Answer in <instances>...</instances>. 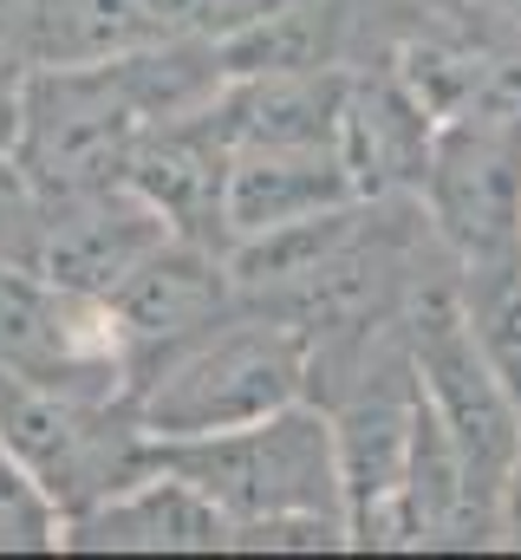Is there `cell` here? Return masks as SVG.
Returning <instances> with one entry per match:
<instances>
[{
    "instance_id": "17",
    "label": "cell",
    "mask_w": 521,
    "mask_h": 560,
    "mask_svg": "<svg viewBox=\"0 0 521 560\" xmlns=\"http://www.w3.org/2000/svg\"><path fill=\"white\" fill-rule=\"evenodd\" d=\"M150 7H157V20H163L170 39H216L222 46V39L260 26L267 13H280L293 0H150Z\"/></svg>"
},
{
    "instance_id": "15",
    "label": "cell",
    "mask_w": 521,
    "mask_h": 560,
    "mask_svg": "<svg viewBox=\"0 0 521 560\" xmlns=\"http://www.w3.org/2000/svg\"><path fill=\"white\" fill-rule=\"evenodd\" d=\"M456 287H463V313H470L496 378L509 385V398L521 411V248L456 261Z\"/></svg>"
},
{
    "instance_id": "21",
    "label": "cell",
    "mask_w": 521,
    "mask_h": 560,
    "mask_svg": "<svg viewBox=\"0 0 521 560\" xmlns=\"http://www.w3.org/2000/svg\"><path fill=\"white\" fill-rule=\"evenodd\" d=\"M410 7H463V0H410Z\"/></svg>"
},
{
    "instance_id": "22",
    "label": "cell",
    "mask_w": 521,
    "mask_h": 560,
    "mask_svg": "<svg viewBox=\"0 0 521 560\" xmlns=\"http://www.w3.org/2000/svg\"><path fill=\"white\" fill-rule=\"evenodd\" d=\"M7 7H13V0H0V13H7Z\"/></svg>"
},
{
    "instance_id": "18",
    "label": "cell",
    "mask_w": 521,
    "mask_h": 560,
    "mask_svg": "<svg viewBox=\"0 0 521 560\" xmlns=\"http://www.w3.org/2000/svg\"><path fill=\"white\" fill-rule=\"evenodd\" d=\"M229 548H235V555H260V548L339 555V548H352V541H346V522H333V515H260V522H235V528H229Z\"/></svg>"
},
{
    "instance_id": "3",
    "label": "cell",
    "mask_w": 521,
    "mask_h": 560,
    "mask_svg": "<svg viewBox=\"0 0 521 560\" xmlns=\"http://www.w3.org/2000/svg\"><path fill=\"white\" fill-rule=\"evenodd\" d=\"M157 469L196 482L229 528L260 515H333L346 522V482H339V436L333 411L300 398L274 418L209 430V436H157Z\"/></svg>"
},
{
    "instance_id": "8",
    "label": "cell",
    "mask_w": 521,
    "mask_h": 560,
    "mask_svg": "<svg viewBox=\"0 0 521 560\" xmlns=\"http://www.w3.org/2000/svg\"><path fill=\"white\" fill-rule=\"evenodd\" d=\"M417 202L456 261L521 248V112L443 118Z\"/></svg>"
},
{
    "instance_id": "6",
    "label": "cell",
    "mask_w": 521,
    "mask_h": 560,
    "mask_svg": "<svg viewBox=\"0 0 521 560\" xmlns=\"http://www.w3.org/2000/svg\"><path fill=\"white\" fill-rule=\"evenodd\" d=\"M417 359H410V326L385 346L326 411L339 436V482H346V541L352 548H410V443H417Z\"/></svg>"
},
{
    "instance_id": "5",
    "label": "cell",
    "mask_w": 521,
    "mask_h": 560,
    "mask_svg": "<svg viewBox=\"0 0 521 560\" xmlns=\"http://www.w3.org/2000/svg\"><path fill=\"white\" fill-rule=\"evenodd\" d=\"M410 359H417V385L430 398V411L443 418L450 443L463 450L470 489L483 502V515L502 528V502H509V476L521 456V411L509 385L496 378L470 313H463V287L456 268L430 280L410 306Z\"/></svg>"
},
{
    "instance_id": "9",
    "label": "cell",
    "mask_w": 521,
    "mask_h": 560,
    "mask_svg": "<svg viewBox=\"0 0 521 560\" xmlns=\"http://www.w3.org/2000/svg\"><path fill=\"white\" fill-rule=\"evenodd\" d=\"M242 300L229 248L196 242V235H170L137 275L105 300L112 326L125 339V365H130V392L143 385V372H157L176 346H189L202 326H216L229 306Z\"/></svg>"
},
{
    "instance_id": "13",
    "label": "cell",
    "mask_w": 521,
    "mask_h": 560,
    "mask_svg": "<svg viewBox=\"0 0 521 560\" xmlns=\"http://www.w3.org/2000/svg\"><path fill=\"white\" fill-rule=\"evenodd\" d=\"M72 555H216L229 548V515L183 476L150 469L92 515L66 522Z\"/></svg>"
},
{
    "instance_id": "16",
    "label": "cell",
    "mask_w": 521,
    "mask_h": 560,
    "mask_svg": "<svg viewBox=\"0 0 521 560\" xmlns=\"http://www.w3.org/2000/svg\"><path fill=\"white\" fill-rule=\"evenodd\" d=\"M53 548H66V515L0 443V555H53Z\"/></svg>"
},
{
    "instance_id": "14",
    "label": "cell",
    "mask_w": 521,
    "mask_h": 560,
    "mask_svg": "<svg viewBox=\"0 0 521 560\" xmlns=\"http://www.w3.org/2000/svg\"><path fill=\"white\" fill-rule=\"evenodd\" d=\"M339 202H359L339 143H235V163H229V248L248 242V235H267V229L326 215Z\"/></svg>"
},
{
    "instance_id": "4",
    "label": "cell",
    "mask_w": 521,
    "mask_h": 560,
    "mask_svg": "<svg viewBox=\"0 0 521 560\" xmlns=\"http://www.w3.org/2000/svg\"><path fill=\"white\" fill-rule=\"evenodd\" d=\"M0 443L66 522L157 469V436L130 392H46L0 378Z\"/></svg>"
},
{
    "instance_id": "2",
    "label": "cell",
    "mask_w": 521,
    "mask_h": 560,
    "mask_svg": "<svg viewBox=\"0 0 521 560\" xmlns=\"http://www.w3.org/2000/svg\"><path fill=\"white\" fill-rule=\"evenodd\" d=\"M306 339L260 300H235L216 326L176 346L137 385V411L150 436H209L235 423L274 418L306 398Z\"/></svg>"
},
{
    "instance_id": "7",
    "label": "cell",
    "mask_w": 521,
    "mask_h": 560,
    "mask_svg": "<svg viewBox=\"0 0 521 560\" xmlns=\"http://www.w3.org/2000/svg\"><path fill=\"white\" fill-rule=\"evenodd\" d=\"M0 378L46 392H130L112 306L59 287L33 261H0Z\"/></svg>"
},
{
    "instance_id": "11",
    "label": "cell",
    "mask_w": 521,
    "mask_h": 560,
    "mask_svg": "<svg viewBox=\"0 0 521 560\" xmlns=\"http://www.w3.org/2000/svg\"><path fill=\"white\" fill-rule=\"evenodd\" d=\"M229 163H235V138L222 118V92H216L209 105H189L143 131L130 156V183L170 215L176 235L229 248Z\"/></svg>"
},
{
    "instance_id": "12",
    "label": "cell",
    "mask_w": 521,
    "mask_h": 560,
    "mask_svg": "<svg viewBox=\"0 0 521 560\" xmlns=\"http://www.w3.org/2000/svg\"><path fill=\"white\" fill-rule=\"evenodd\" d=\"M437 131H443V118L404 85V72L391 59L352 66L346 118H339V156H346L352 189L366 202L424 196V176H430V156H437Z\"/></svg>"
},
{
    "instance_id": "19",
    "label": "cell",
    "mask_w": 521,
    "mask_h": 560,
    "mask_svg": "<svg viewBox=\"0 0 521 560\" xmlns=\"http://www.w3.org/2000/svg\"><path fill=\"white\" fill-rule=\"evenodd\" d=\"M33 235H39V189L26 183L13 150H0V261H33Z\"/></svg>"
},
{
    "instance_id": "20",
    "label": "cell",
    "mask_w": 521,
    "mask_h": 560,
    "mask_svg": "<svg viewBox=\"0 0 521 560\" xmlns=\"http://www.w3.org/2000/svg\"><path fill=\"white\" fill-rule=\"evenodd\" d=\"M502 541L521 548V456H516V476H509V502H502Z\"/></svg>"
},
{
    "instance_id": "1",
    "label": "cell",
    "mask_w": 521,
    "mask_h": 560,
    "mask_svg": "<svg viewBox=\"0 0 521 560\" xmlns=\"http://www.w3.org/2000/svg\"><path fill=\"white\" fill-rule=\"evenodd\" d=\"M222 85L229 66L216 39H163L92 66H26L13 163L26 170L39 202L130 183L143 131L189 105H209Z\"/></svg>"
},
{
    "instance_id": "10",
    "label": "cell",
    "mask_w": 521,
    "mask_h": 560,
    "mask_svg": "<svg viewBox=\"0 0 521 560\" xmlns=\"http://www.w3.org/2000/svg\"><path fill=\"white\" fill-rule=\"evenodd\" d=\"M170 215L137 189V183H105L79 189L59 202H39V235H33V268L85 300H112L163 242Z\"/></svg>"
}]
</instances>
